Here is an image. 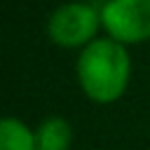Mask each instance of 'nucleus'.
<instances>
[{"label":"nucleus","mask_w":150,"mask_h":150,"mask_svg":"<svg viewBox=\"0 0 150 150\" xmlns=\"http://www.w3.org/2000/svg\"><path fill=\"white\" fill-rule=\"evenodd\" d=\"M75 70L87 98L94 103H112L127 91L131 77V59L127 45L112 38H96L82 47Z\"/></svg>","instance_id":"f257e3e1"},{"label":"nucleus","mask_w":150,"mask_h":150,"mask_svg":"<svg viewBox=\"0 0 150 150\" xmlns=\"http://www.w3.org/2000/svg\"><path fill=\"white\" fill-rule=\"evenodd\" d=\"M101 12H96L87 2H66L56 7L47 21V35L54 45L75 49L87 47L96 40V33L101 28Z\"/></svg>","instance_id":"f03ea898"},{"label":"nucleus","mask_w":150,"mask_h":150,"mask_svg":"<svg viewBox=\"0 0 150 150\" xmlns=\"http://www.w3.org/2000/svg\"><path fill=\"white\" fill-rule=\"evenodd\" d=\"M101 23L108 38L122 45L150 40V0H108L101 7Z\"/></svg>","instance_id":"7ed1b4c3"},{"label":"nucleus","mask_w":150,"mask_h":150,"mask_svg":"<svg viewBox=\"0 0 150 150\" xmlns=\"http://www.w3.org/2000/svg\"><path fill=\"white\" fill-rule=\"evenodd\" d=\"M70 145H73V127L68 120L52 115L38 124L35 129L38 150H70Z\"/></svg>","instance_id":"20e7f679"},{"label":"nucleus","mask_w":150,"mask_h":150,"mask_svg":"<svg viewBox=\"0 0 150 150\" xmlns=\"http://www.w3.org/2000/svg\"><path fill=\"white\" fill-rule=\"evenodd\" d=\"M0 150H38L35 129L16 117H5L0 122Z\"/></svg>","instance_id":"39448f33"}]
</instances>
